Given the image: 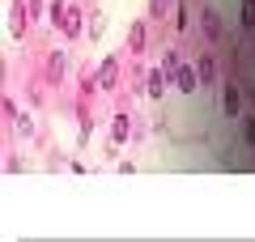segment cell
Segmentation results:
<instances>
[{"label":"cell","instance_id":"1","mask_svg":"<svg viewBox=\"0 0 255 242\" xmlns=\"http://www.w3.org/2000/svg\"><path fill=\"white\" fill-rule=\"evenodd\" d=\"M4 115L13 119V127H17V132L26 136V140H34V136H38V132H34V119H30L26 111H17V102H9V98H4Z\"/></svg>","mask_w":255,"mask_h":242},{"label":"cell","instance_id":"2","mask_svg":"<svg viewBox=\"0 0 255 242\" xmlns=\"http://www.w3.org/2000/svg\"><path fill=\"white\" fill-rule=\"evenodd\" d=\"M94 77H98V90H115V85H119V55H107Z\"/></svg>","mask_w":255,"mask_h":242},{"label":"cell","instance_id":"3","mask_svg":"<svg viewBox=\"0 0 255 242\" xmlns=\"http://www.w3.org/2000/svg\"><path fill=\"white\" fill-rule=\"evenodd\" d=\"M174 90L196 94V90H200V72L191 68V64H179V72H174Z\"/></svg>","mask_w":255,"mask_h":242},{"label":"cell","instance_id":"4","mask_svg":"<svg viewBox=\"0 0 255 242\" xmlns=\"http://www.w3.org/2000/svg\"><path fill=\"white\" fill-rule=\"evenodd\" d=\"M166 85H170V72H166V68H153V72L145 77V94H149V98H162Z\"/></svg>","mask_w":255,"mask_h":242},{"label":"cell","instance_id":"5","mask_svg":"<svg viewBox=\"0 0 255 242\" xmlns=\"http://www.w3.org/2000/svg\"><path fill=\"white\" fill-rule=\"evenodd\" d=\"M43 72H47V85H60V81H64V51H51V55H47Z\"/></svg>","mask_w":255,"mask_h":242},{"label":"cell","instance_id":"6","mask_svg":"<svg viewBox=\"0 0 255 242\" xmlns=\"http://www.w3.org/2000/svg\"><path fill=\"white\" fill-rule=\"evenodd\" d=\"M200 17H204V34H209V43H221V38H226V30H221V17H217V9H204Z\"/></svg>","mask_w":255,"mask_h":242},{"label":"cell","instance_id":"7","mask_svg":"<svg viewBox=\"0 0 255 242\" xmlns=\"http://www.w3.org/2000/svg\"><path fill=\"white\" fill-rule=\"evenodd\" d=\"M145 43H149V30H145V21H136V26L128 30V51L140 55V51H145Z\"/></svg>","mask_w":255,"mask_h":242},{"label":"cell","instance_id":"8","mask_svg":"<svg viewBox=\"0 0 255 242\" xmlns=\"http://www.w3.org/2000/svg\"><path fill=\"white\" fill-rule=\"evenodd\" d=\"M128 136H132V123H128V115L119 111V115H115V123H111V144H124Z\"/></svg>","mask_w":255,"mask_h":242},{"label":"cell","instance_id":"9","mask_svg":"<svg viewBox=\"0 0 255 242\" xmlns=\"http://www.w3.org/2000/svg\"><path fill=\"white\" fill-rule=\"evenodd\" d=\"M81 17H85V13L81 9H77V4H68V17H64V34H68V38H77V34H81Z\"/></svg>","mask_w":255,"mask_h":242},{"label":"cell","instance_id":"10","mask_svg":"<svg viewBox=\"0 0 255 242\" xmlns=\"http://www.w3.org/2000/svg\"><path fill=\"white\" fill-rule=\"evenodd\" d=\"M26 13H30V4H13V21H9V30H13V38H17V34H26Z\"/></svg>","mask_w":255,"mask_h":242},{"label":"cell","instance_id":"11","mask_svg":"<svg viewBox=\"0 0 255 242\" xmlns=\"http://www.w3.org/2000/svg\"><path fill=\"white\" fill-rule=\"evenodd\" d=\"M196 72H200V85H213V81H217V64H213V55H200Z\"/></svg>","mask_w":255,"mask_h":242},{"label":"cell","instance_id":"12","mask_svg":"<svg viewBox=\"0 0 255 242\" xmlns=\"http://www.w3.org/2000/svg\"><path fill=\"white\" fill-rule=\"evenodd\" d=\"M64 17H68V4H64V0H51V4H47V21L60 30V26H64Z\"/></svg>","mask_w":255,"mask_h":242},{"label":"cell","instance_id":"13","mask_svg":"<svg viewBox=\"0 0 255 242\" xmlns=\"http://www.w3.org/2000/svg\"><path fill=\"white\" fill-rule=\"evenodd\" d=\"M221 107H226V115H238V85H230V81H226V90H221Z\"/></svg>","mask_w":255,"mask_h":242},{"label":"cell","instance_id":"14","mask_svg":"<svg viewBox=\"0 0 255 242\" xmlns=\"http://www.w3.org/2000/svg\"><path fill=\"white\" fill-rule=\"evenodd\" d=\"M77 119H81V140H90V132H94V119H90V107H77Z\"/></svg>","mask_w":255,"mask_h":242},{"label":"cell","instance_id":"15","mask_svg":"<svg viewBox=\"0 0 255 242\" xmlns=\"http://www.w3.org/2000/svg\"><path fill=\"white\" fill-rule=\"evenodd\" d=\"M174 30H187V0L174 4Z\"/></svg>","mask_w":255,"mask_h":242},{"label":"cell","instance_id":"16","mask_svg":"<svg viewBox=\"0 0 255 242\" xmlns=\"http://www.w3.org/2000/svg\"><path fill=\"white\" fill-rule=\"evenodd\" d=\"M243 26H247V30L255 26V0H243Z\"/></svg>","mask_w":255,"mask_h":242},{"label":"cell","instance_id":"17","mask_svg":"<svg viewBox=\"0 0 255 242\" xmlns=\"http://www.w3.org/2000/svg\"><path fill=\"white\" fill-rule=\"evenodd\" d=\"M179 64H183V60H179V55H174V51H166V60H162V68H166V72H170V81H174V72H179Z\"/></svg>","mask_w":255,"mask_h":242},{"label":"cell","instance_id":"18","mask_svg":"<svg viewBox=\"0 0 255 242\" xmlns=\"http://www.w3.org/2000/svg\"><path fill=\"white\" fill-rule=\"evenodd\" d=\"M166 9H170V0H149V17H162Z\"/></svg>","mask_w":255,"mask_h":242},{"label":"cell","instance_id":"19","mask_svg":"<svg viewBox=\"0 0 255 242\" xmlns=\"http://www.w3.org/2000/svg\"><path fill=\"white\" fill-rule=\"evenodd\" d=\"M243 136H247V144L255 149V119H243Z\"/></svg>","mask_w":255,"mask_h":242}]
</instances>
